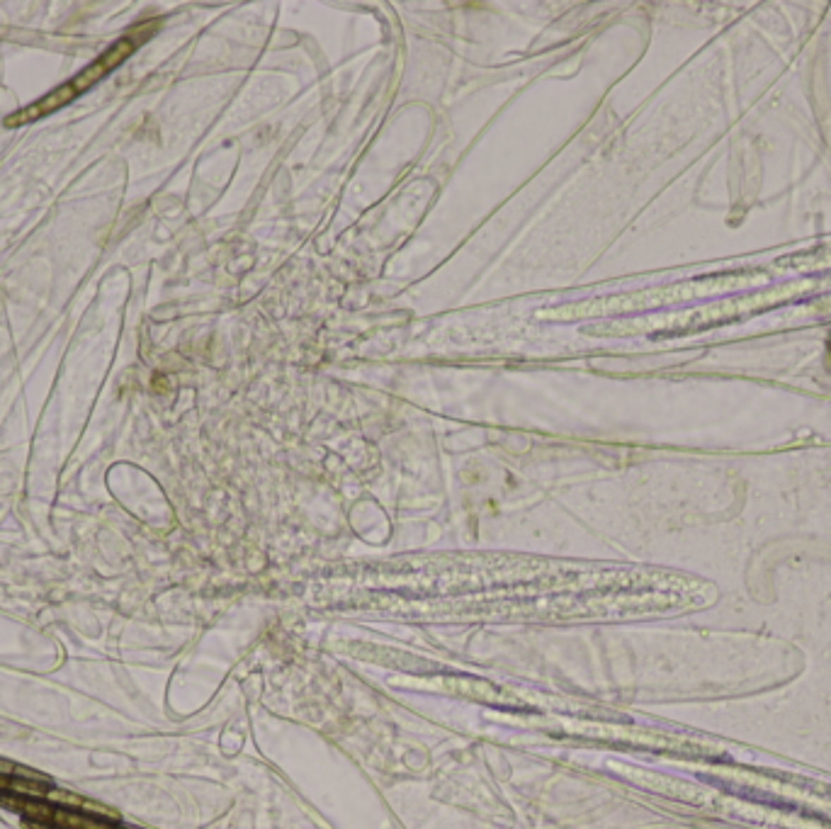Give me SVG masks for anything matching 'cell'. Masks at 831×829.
<instances>
[{"mask_svg": "<svg viewBox=\"0 0 831 829\" xmlns=\"http://www.w3.org/2000/svg\"><path fill=\"white\" fill-rule=\"evenodd\" d=\"M158 25H161V20H146V22H141V25L131 27V30L122 37V40H117L112 47H107L105 52H102L100 56L95 59V61L87 64L83 71H78L73 78L63 80L61 85H56L51 93H47V95L40 97L37 102H32V105L22 107V109H18V112H13V114H8V117H5V127L13 129V127H22V124L37 122V119L47 117V114L56 112V109L66 107L68 102H73L75 97L87 93L92 85L100 83L105 76H109L114 68H119V66L127 61V59L141 47V44L149 40V37L156 35Z\"/></svg>", "mask_w": 831, "mask_h": 829, "instance_id": "obj_1", "label": "cell"}, {"mask_svg": "<svg viewBox=\"0 0 831 829\" xmlns=\"http://www.w3.org/2000/svg\"><path fill=\"white\" fill-rule=\"evenodd\" d=\"M0 805L10 810H18L27 817V822H49L54 820V805L47 800L37 798H22V795H0Z\"/></svg>", "mask_w": 831, "mask_h": 829, "instance_id": "obj_2", "label": "cell"}, {"mask_svg": "<svg viewBox=\"0 0 831 829\" xmlns=\"http://www.w3.org/2000/svg\"><path fill=\"white\" fill-rule=\"evenodd\" d=\"M47 803L56 805V808H66V810H80L83 808V795H75L71 793V790H63V788H49L47 790Z\"/></svg>", "mask_w": 831, "mask_h": 829, "instance_id": "obj_3", "label": "cell"}, {"mask_svg": "<svg viewBox=\"0 0 831 829\" xmlns=\"http://www.w3.org/2000/svg\"><path fill=\"white\" fill-rule=\"evenodd\" d=\"M51 786H44V783H35V781H25V778H10V793L15 795H22V798H37V800H44L47 798V790Z\"/></svg>", "mask_w": 831, "mask_h": 829, "instance_id": "obj_4", "label": "cell"}, {"mask_svg": "<svg viewBox=\"0 0 831 829\" xmlns=\"http://www.w3.org/2000/svg\"><path fill=\"white\" fill-rule=\"evenodd\" d=\"M15 778H25V781H35V783H44V786H51V778L47 776V773L42 771H35V768L30 766H22V764H15Z\"/></svg>", "mask_w": 831, "mask_h": 829, "instance_id": "obj_5", "label": "cell"}, {"mask_svg": "<svg viewBox=\"0 0 831 829\" xmlns=\"http://www.w3.org/2000/svg\"><path fill=\"white\" fill-rule=\"evenodd\" d=\"M80 812H90V815H95V817H107V820H119V815H117V810H112V808H107V805H100V803H92V800H83V808H80Z\"/></svg>", "mask_w": 831, "mask_h": 829, "instance_id": "obj_6", "label": "cell"}, {"mask_svg": "<svg viewBox=\"0 0 831 829\" xmlns=\"http://www.w3.org/2000/svg\"><path fill=\"white\" fill-rule=\"evenodd\" d=\"M85 815V812H83ZM80 829H112V825H109V822H102V820H97V817H90V815H85L83 817V825H80Z\"/></svg>", "mask_w": 831, "mask_h": 829, "instance_id": "obj_7", "label": "cell"}, {"mask_svg": "<svg viewBox=\"0 0 831 829\" xmlns=\"http://www.w3.org/2000/svg\"><path fill=\"white\" fill-rule=\"evenodd\" d=\"M13 773H15V761L0 756V776H13Z\"/></svg>", "mask_w": 831, "mask_h": 829, "instance_id": "obj_8", "label": "cell"}, {"mask_svg": "<svg viewBox=\"0 0 831 829\" xmlns=\"http://www.w3.org/2000/svg\"><path fill=\"white\" fill-rule=\"evenodd\" d=\"M10 788V776H0V790H8Z\"/></svg>", "mask_w": 831, "mask_h": 829, "instance_id": "obj_9", "label": "cell"}, {"mask_svg": "<svg viewBox=\"0 0 831 829\" xmlns=\"http://www.w3.org/2000/svg\"><path fill=\"white\" fill-rule=\"evenodd\" d=\"M112 829H119V827H112Z\"/></svg>", "mask_w": 831, "mask_h": 829, "instance_id": "obj_10", "label": "cell"}]
</instances>
